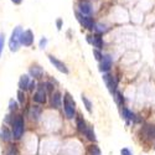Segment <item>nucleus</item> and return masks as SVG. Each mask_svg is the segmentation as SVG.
Wrapping results in <instances>:
<instances>
[{
  "label": "nucleus",
  "instance_id": "nucleus-3",
  "mask_svg": "<svg viewBox=\"0 0 155 155\" xmlns=\"http://www.w3.org/2000/svg\"><path fill=\"white\" fill-rule=\"evenodd\" d=\"M24 134V119L21 115L15 117L14 122H12V138L14 139H20Z\"/></svg>",
  "mask_w": 155,
  "mask_h": 155
},
{
  "label": "nucleus",
  "instance_id": "nucleus-30",
  "mask_svg": "<svg viewBox=\"0 0 155 155\" xmlns=\"http://www.w3.org/2000/svg\"><path fill=\"white\" fill-rule=\"evenodd\" d=\"M120 155H133V153L129 150L128 148H124V149L120 150Z\"/></svg>",
  "mask_w": 155,
  "mask_h": 155
},
{
  "label": "nucleus",
  "instance_id": "nucleus-16",
  "mask_svg": "<svg viewBox=\"0 0 155 155\" xmlns=\"http://www.w3.org/2000/svg\"><path fill=\"white\" fill-rule=\"evenodd\" d=\"M91 44L96 48H98V50H101L103 47V40H102V37H101V34H97V35L93 36V38L91 40Z\"/></svg>",
  "mask_w": 155,
  "mask_h": 155
},
{
  "label": "nucleus",
  "instance_id": "nucleus-14",
  "mask_svg": "<svg viewBox=\"0 0 155 155\" xmlns=\"http://www.w3.org/2000/svg\"><path fill=\"white\" fill-rule=\"evenodd\" d=\"M29 83H30V77L28 74H22L20 77V81H19V88L20 89H28L29 87Z\"/></svg>",
  "mask_w": 155,
  "mask_h": 155
},
{
  "label": "nucleus",
  "instance_id": "nucleus-9",
  "mask_svg": "<svg viewBox=\"0 0 155 155\" xmlns=\"http://www.w3.org/2000/svg\"><path fill=\"white\" fill-rule=\"evenodd\" d=\"M46 89H45V86L44 84H40V87H38L37 92L34 94V101L36 103H41V104H44V103H46Z\"/></svg>",
  "mask_w": 155,
  "mask_h": 155
},
{
  "label": "nucleus",
  "instance_id": "nucleus-4",
  "mask_svg": "<svg viewBox=\"0 0 155 155\" xmlns=\"http://www.w3.org/2000/svg\"><path fill=\"white\" fill-rule=\"evenodd\" d=\"M34 40H35V37H34V32L31 30H25L20 35V45H24L26 47L32 46Z\"/></svg>",
  "mask_w": 155,
  "mask_h": 155
},
{
  "label": "nucleus",
  "instance_id": "nucleus-10",
  "mask_svg": "<svg viewBox=\"0 0 155 155\" xmlns=\"http://www.w3.org/2000/svg\"><path fill=\"white\" fill-rule=\"evenodd\" d=\"M78 9H80V12H81L82 15H91V14H92V11H93L92 5L89 4V3H87V2H82V3H80Z\"/></svg>",
  "mask_w": 155,
  "mask_h": 155
},
{
  "label": "nucleus",
  "instance_id": "nucleus-12",
  "mask_svg": "<svg viewBox=\"0 0 155 155\" xmlns=\"http://www.w3.org/2000/svg\"><path fill=\"white\" fill-rule=\"evenodd\" d=\"M143 134L147 137V139L151 140L155 139V125H145L143 128Z\"/></svg>",
  "mask_w": 155,
  "mask_h": 155
},
{
  "label": "nucleus",
  "instance_id": "nucleus-31",
  "mask_svg": "<svg viewBox=\"0 0 155 155\" xmlns=\"http://www.w3.org/2000/svg\"><path fill=\"white\" fill-rule=\"evenodd\" d=\"M36 88V83H35V81H30V83H29V87H28V89L29 91H34V89Z\"/></svg>",
  "mask_w": 155,
  "mask_h": 155
},
{
  "label": "nucleus",
  "instance_id": "nucleus-21",
  "mask_svg": "<svg viewBox=\"0 0 155 155\" xmlns=\"http://www.w3.org/2000/svg\"><path fill=\"white\" fill-rule=\"evenodd\" d=\"M93 30L97 34H103V32H107L108 31V28H107V25H103V24H94Z\"/></svg>",
  "mask_w": 155,
  "mask_h": 155
},
{
  "label": "nucleus",
  "instance_id": "nucleus-17",
  "mask_svg": "<svg viewBox=\"0 0 155 155\" xmlns=\"http://www.w3.org/2000/svg\"><path fill=\"white\" fill-rule=\"evenodd\" d=\"M83 134L87 137V139H89V140H92V141H96L97 140V138H96V134H94V130H93V127H91V125H87V128H86V130L83 132Z\"/></svg>",
  "mask_w": 155,
  "mask_h": 155
},
{
  "label": "nucleus",
  "instance_id": "nucleus-19",
  "mask_svg": "<svg viewBox=\"0 0 155 155\" xmlns=\"http://www.w3.org/2000/svg\"><path fill=\"white\" fill-rule=\"evenodd\" d=\"M0 137H2V140H4V141H10L11 138H12V134L9 132V129H8V128H3V130H2V134H0Z\"/></svg>",
  "mask_w": 155,
  "mask_h": 155
},
{
  "label": "nucleus",
  "instance_id": "nucleus-15",
  "mask_svg": "<svg viewBox=\"0 0 155 155\" xmlns=\"http://www.w3.org/2000/svg\"><path fill=\"white\" fill-rule=\"evenodd\" d=\"M30 74L34 77V78H40V77L44 74V70L40 66H32L30 68Z\"/></svg>",
  "mask_w": 155,
  "mask_h": 155
},
{
  "label": "nucleus",
  "instance_id": "nucleus-13",
  "mask_svg": "<svg viewBox=\"0 0 155 155\" xmlns=\"http://www.w3.org/2000/svg\"><path fill=\"white\" fill-rule=\"evenodd\" d=\"M61 93L60 92H55L52 93V97H51V106L54 108H58L61 106Z\"/></svg>",
  "mask_w": 155,
  "mask_h": 155
},
{
  "label": "nucleus",
  "instance_id": "nucleus-29",
  "mask_svg": "<svg viewBox=\"0 0 155 155\" xmlns=\"http://www.w3.org/2000/svg\"><path fill=\"white\" fill-rule=\"evenodd\" d=\"M46 45H47V38L46 37H42L41 40H40V48H45L46 47Z\"/></svg>",
  "mask_w": 155,
  "mask_h": 155
},
{
  "label": "nucleus",
  "instance_id": "nucleus-18",
  "mask_svg": "<svg viewBox=\"0 0 155 155\" xmlns=\"http://www.w3.org/2000/svg\"><path fill=\"white\" fill-rule=\"evenodd\" d=\"M40 114H41V108L40 107H37V106H34L30 110V115H31V118L34 120H37L38 117H40Z\"/></svg>",
  "mask_w": 155,
  "mask_h": 155
},
{
  "label": "nucleus",
  "instance_id": "nucleus-26",
  "mask_svg": "<svg viewBox=\"0 0 155 155\" xmlns=\"http://www.w3.org/2000/svg\"><path fill=\"white\" fill-rule=\"evenodd\" d=\"M9 109H10L11 112H14V110L18 109V103H16L14 99H11V101L9 102Z\"/></svg>",
  "mask_w": 155,
  "mask_h": 155
},
{
  "label": "nucleus",
  "instance_id": "nucleus-11",
  "mask_svg": "<svg viewBox=\"0 0 155 155\" xmlns=\"http://www.w3.org/2000/svg\"><path fill=\"white\" fill-rule=\"evenodd\" d=\"M122 115L124 117V119H127L128 122H137V117H135V114L132 112V110H129L128 108L123 107L122 106Z\"/></svg>",
  "mask_w": 155,
  "mask_h": 155
},
{
  "label": "nucleus",
  "instance_id": "nucleus-1",
  "mask_svg": "<svg viewBox=\"0 0 155 155\" xmlns=\"http://www.w3.org/2000/svg\"><path fill=\"white\" fill-rule=\"evenodd\" d=\"M63 109L66 113V117L70 119H72L76 115V103L68 92H66L63 96Z\"/></svg>",
  "mask_w": 155,
  "mask_h": 155
},
{
  "label": "nucleus",
  "instance_id": "nucleus-25",
  "mask_svg": "<svg viewBox=\"0 0 155 155\" xmlns=\"http://www.w3.org/2000/svg\"><path fill=\"white\" fill-rule=\"evenodd\" d=\"M18 99H19L20 104H24V102H25V93L22 92V89H19V92H18Z\"/></svg>",
  "mask_w": 155,
  "mask_h": 155
},
{
  "label": "nucleus",
  "instance_id": "nucleus-7",
  "mask_svg": "<svg viewBox=\"0 0 155 155\" xmlns=\"http://www.w3.org/2000/svg\"><path fill=\"white\" fill-rule=\"evenodd\" d=\"M113 64V60L110 55H103L102 60H101V64H99V71L101 72H108Z\"/></svg>",
  "mask_w": 155,
  "mask_h": 155
},
{
  "label": "nucleus",
  "instance_id": "nucleus-22",
  "mask_svg": "<svg viewBox=\"0 0 155 155\" xmlns=\"http://www.w3.org/2000/svg\"><path fill=\"white\" fill-rule=\"evenodd\" d=\"M82 102H83V104H84L87 112H88V113H92V102L89 101L84 94H82Z\"/></svg>",
  "mask_w": 155,
  "mask_h": 155
},
{
  "label": "nucleus",
  "instance_id": "nucleus-27",
  "mask_svg": "<svg viewBox=\"0 0 155 155\" xmlns=\"http://www.w3.org/2000/svg\"><path fill=\"white\" fill-rule=\"evenodd\" d=\"M89 153H91V155H101V150L94 145V147H91V149H89Z\"/></svg>",
  "mask_w": 155,
  "mask_h": 155
},
{
  "label": "nucleus",
  "instance_id": "nucleus-24",
  "mask_svg": "<svg viewBox=\"0 0 155 155\" xmlns=\"http://www.w3.org/2000/svg\"><path fill=\"white\" fill-rule=\"evenodd\" d=\"M4 45H5V35L4 34H0V56H2V54H3Z\"/></svg>",
  "mask_w": 155,
  "mask_h": 155
},
{
  "label": "nucleus",
  "instance_id": "nucleus-28",
  "mask_svg": "<svg viewBox=\"0 0 155 155\" xmlns=\"http://www.w3.org/2000/svg\"><path fill=\"white\" fill-rule=\"evenodd\" d=\"M93 55H94V57H96L97 61H101V60H102V56H103V55L101 54V51H99L98 48H94V50H93Z\"/></svg>",
  "mask_w": 155,
  "mask_h": 155
},
{
  "label": "nucleus",
  "instance_id": "nucleus-8",
  "mask_svg": "<svg viewBox=\"0 0 155 155\" xmlns=\"http://www.w3.org/2000/svg\"><path fill=\"white\" fill-rule=\"evenodd\" d=\"M48 60H50V62L54 64V67H56V70H58L60 72H62V73H64V74H67L68 73V68H67V66L64 64L62 61H60L58 58H56V57H54L52 55H48Z\"/></svg>",
  "mask_w": 155,
  "mask_h": 155
},
{
  "label": "nucleus",
  "instance_id": "nucleus-23",
  "mask_svg": "<svg viewBox=\"0 0 155 155\" xmlns=\"http://www.w3.org/2000/svg\"><path fill=\"white\" fill-rule=\"evenodd\" d=\"M112 96H114V99H115V102H117V104H119V106H123V103H124V98L122 97V94L119 93V92H117L115 91Z\"/></svg>",
  "mask_w": 155,
  "mask_h": 155
},
{
  "label": "nucleus",
  "instance_id": "nucleus-20",
  "mask_svg": "<svg viewBox=\"0 0 155 155\" xmlns=\"http://www.w3.org/2000/svg\"><path fill=\"white\" fill-rule=\"evenodd\" d=\"M77 128H78V130L81 133H83L86 130V128H87V124H86L84 119L82 117H80V115H78V118H77Z\"/></svg>",
  "mask_w": 155,
  "mask_h": 155
},
{
  "label": "nucleus",
  "instance_id": "nucleus-33",
  "mask_svg": "<svg viewBox=\"0 0 155 155\" xmlns=\"http://www.w3.org/2000/svg\"><path fill=\"white\" fill-rule=\"evenodd\" d=\"M11 3H14L15 5H20L22 3V0H11Z\"/></svg>",
  "mask_w": 155,
  "mask_h": 155
},
{
  "label": "nucleus",
  "instance_id": "nucleus-2",
  "mask_svg": "<svg viewBox=\"0 0 155 155\" xmlns=\"http://www.w3.org/2000/svg\"><path fill=\"white\" fill-rule=\"evenodd\" d=\"M22 32V29L21 26H16L14 29V31H12L11 34V37L9 40V48L11 52H16V51L19 50L20 47V35Z\"/></svg>",
  "mask_w": 155,
  "mask_h": 155
},
{
  "label": "nucleus",
  "instance_id": "nucleus-32",
  "mask_svg": "<svg viewBox=\"0 0 155 155\" xmlns=\"http://www.w3.org/2000/svg\"><path fill=\"white\" fill-rule=\"evenodd\" d=\"M56 25H57V29H58V30H61V29H62V20H61V19H58V20L56 21Z\"/></svg>",
  "mask_w": 155,
  "mask_h": 155
},
{
  "label": "nucleus",
  "instance_id": "nucleus-5",
  "mask_svg": "<svg viewBox=\"0 0 155 155\" xmlns=\"http://www.w3.org/2000/svg\"><path fill=\"white\" fill-rule=\"evenodd\" d=\"M103 81H104L108 91L110 94H113L115 91H117V86H118V81L115 78L114 76H110V74H103Z\"/></svg>",
  "mask_w": 155,
  "mask_h": 155
},
{
  "label": "nucleus",
  "instance_id": "nucleus-6",
  "mask_svg": "<svg viewBox=\"0 0 155 155\" xmlns=\"http://www.w3.org/2000/svg\"><path fill=\"white\" fill-rule=\"evenodd\" d=\"M77 19H78V21L81 22V25H83V26L88 30H93L94 28V21L93 19L89 16V15H82L81 12H77Z\"/></svg>",
  "mask_w": 155,
  "mask_h": 155
}]
</instances>
